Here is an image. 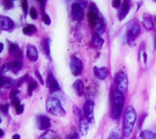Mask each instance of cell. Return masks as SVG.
I'll return each mask as SVG.
<instances>
[{
  "label": "cell",
  "instance_id": "5b68a950",
  "mask_svg": "<svg viewBox=\"0 0 156 139\" xmlns=\"http://www.w3.org/2000/svg\"><path fill=\"white\" fill-rule=\"evenodd\" d=\"M115 81H116V85H117V91H119L124 94L127 91V87H128V80H127L126 74L124 72H118L115 75Z\"/></svg>",
  "mask_w": 156,
  "mask_h": 139
},
{
  "label": "cell",
  "instance_id": "7a4b0ae2",
  "mask_svg": "<svg viewBox=\"0 0 156 139\" xmlns=\"http://www.w3.org/2000/svg\"><path fill=\"white\" fill-rule=\"evenodd\" d=\"M137 120V114L133 107H127L126 111H125V116H124V125H123V130H124V136L125 137H130L133 128H134V123Z\"/></svg>",
  "mask_w": 156,
  "mask_h": 139
},
{
  "label": "cell",
  "instance_id": "836d02e7",
  "mask_svg": "<svg viewBox=\"0 0 156 139\" xmlns=\"http://www.w3.org/2000/svg\"><path fill=\"white\" fill-rule=\"evenodd\" d=\"M67 139H81V138H80V135H79V133L73 132V133H71V135L67 137Z\"/></svg>",
  "mask_w": 156,
  "mask_h": 139
},
{
  "label": "cell",
  "instance_id": "d6a6232c",
  "mask_svg": "<svg viewBox=\"0 0 156 139\" xmlns=\"http://www.w3.org/2000/svg\"><path fill=\"white\" fill-rule=\"evenodd\" d=\"M23 110H24V106L23 104H21V106H19L17 108H15V111H16V114H22L23 113Z\"/></svg>",
  "mask_w": 156,
  "mask_h": 139
},
{
  "label": "cell",
  "instance_id": "b9f144b4",
  "mask_svg": "<svg viewBox=\"0 0 156 139\" xmlns=\"http://www.w3.org/2000/svg\"><path fill=\"white\" fill-rule=\"evenodd\" d=\"M154 44H155V50H156V37H155V43H154Z\"/></svg>",
  "mask_w": 156,
  "mask_h": 139
},
{
  "label": "cell",
  "instance_id": "f35d334b",
  "mask_svg": "<svg viewBox=\"0 0 156 139\" xmlns=\"http://www.w3.org/2000/svg\"><path fill=\"white\" fill-rule=\"evenodd\" d=\"M12 139H20V135H13V137H12Z\"/></svg>",
  "mask_w": 156,
  "mask_h": 139
},
{
  "label": "cell",
  "instance_id": "ffe728a7",
  "mask_svg": "<svg viewBox=\"0 0 156 139\" xmlns=\"http://www.w3.org/2000/svg\"><path fill=\"white\" fill-rule=\"evenodd\" d=\"M142 23H144L145 28L148 29V30H152V29L154 28V22H153L152 17H150L149 15H146V14L144 15V17H142Z\"/></svg>",
  "mask_w": 156,
  "mask_h": 139
},
{
  "label": "cell",
  "instance_id": "f546056e",
  "mask_svg": "<svg viewBox=\"0 0 156 139\" xmlns=\"http://www.w3.org/2000/svg\"><path fill=\"white\" fill-rule=\"evenodd\" d=\"M22 9H23V13L27 14V10H28V1H22Z\"/></svg>",
  "mask_w": 156,
  "mask_h": 139
},
{
  "label": "cell",
  "instance_id": "74e56055",
  "mask_svg": "<svg viewBox=\"0 0 156 139\" xmlns=\"http://www.w3.org/2000/svg\"><path fill=\"white\" fill-rule=\"evenodd\" d=\"M112 6H113L115 8H118V7H120L121 5H120V1H119V0H118V1L115 0V1H112Z\"/></svg>",
  "mask_w": 156,
  "mask_h": 139
},
{
  "label": "cell",
  "instance_id": "83f0119b",
  "mask_svg": "<svg viewBox=\"0 0 156 139\" xmlns=\"http://www.w3.org/2000/svg\"><path fill=\"white\" fill-rule=\"evenodd\" d=\"M30 17L31 19H37V10L35 9V7H32V8H30Z\"/></svg>",
  "mask_w": 156,
  "mask_h": 139
},
{
  "label": "cell",
  "instance_id": "ac0fdd59",
  "mask_svg": "<svg viewBox=\"0 0 156 139\" xmlns=\"http://www.w3.org/2000/svg\"><path fill=\"white\" fill-rule=\"evenodd\" d=\"M73 88H74V92L77 93V95L81 96L84 94V85L81 80H77L74 84H73Z\"/></svg>",
  "mask_w": 156,
  "mask_h": 139
},
{
  "label": "cell",
  "instance_id": "e0dca14e",
  "mask_svg": "<svg viewBox=\"0 0 156 139\" xmlns=\"http://www.w3.org/2000/svg\"><path fill=\"white\" fill-rule=\"evenodd\" d=\"M9 51H10V55L14 56V57H16L17 59H21V58H22V52H21L19 45L13 44V43L9 44Z\"/></svg>",
  "mask_w": 156,
  "mask_h": 139
},
{
  "label": "cell",
  "instance_id": "4316f807",
  "mask_svg": "<svg viewBox=\"0 0 156 139\" xmlns=\"http://www.w3.org/2000/svg\"><path fill=\"white\" fill-rule=\"evenodd\" d=\"M42 16H43V22L46 24V26H50L51 24V19L49 17V15L46 13H42Z\"/></svg>",
  "mask_w": 156,
  "mask_h": 139
},
{
  "label": "cell",
  "instance_id": "2e32d148",
  "mask_svg": "<svg viewBox=\"0 0 156 139\" xmlns=\"http://www.w3.org/2000/svg\"><path fill=\"white\" fill-rule=\"evenodd\" d=\"M79 129H80V133H81L82 136L87 135L88 129H89V121H88L86 117H82V118L80 120V127H79Z\"/></svg>",
  "mask_w": 156,
  "mask_h": 139
},
{
  "label": "cell",
  "instance_id": "ee69618b",
  "mask_svg": "<svg viewBox=\"0 0 156 139\" xmlns=\"http://www.w3.org/2000/svg\"><path fill=\"white\" fill-rule=\"evenodd\" d=\"M155 110H156V107H155Z\"/></svg>",
  "mask_w": 156,
  "mask_h": 139
},
{
  "label": "cell",
  "instance_id": "e575fe53",
  "mask_svg": "<svg viewBox=\"0 0 156 139\" xmlns=\"http://www.w3.org/2000/svg\"><path fill=\"white\" fill-rule=\"evenodd\" d=\"M35 74H36V77L38 78V80H39V82H41L42 85H44V80H43V78H42V75H41V73H39L38 71H35Z\"/></svg>",
  "mask_w": 156,
  "mask_h": 139
},
{
  "label": "cell",
  "instance_id": "4fadbf2b",
  "mask_svg": "<svg viewBox=\"0 0 156 139\" xmlns=\"http://www.w3.org/2000/svg\"><path fill=\"white\" fill-rule=\"evenodd\" d=\"M103 44H104V39H103L98 34L95 33V34L92 35V37H91V45H92L95 49L99 50V49H102Z\"/></svg>",
  "mask_w": 156,
  "mask_h": 139
},
{
  "label": "cell",
  "instance_id": "5bb4252c",
  "mask_svg": "<svg viewBox=\"0 0 156 139\" xmlns=\"http://www.w3.org/2000/svg\"><path fill=\"white\" fill-rule=\"evenodd\" d=\"M27 57L31 62H36L38 59V51L34 45H28L27 46Z\"/></svg>",
  "mask_w": 156,
  "mask_h": 139
},
{
  "label": "cell",
  "instance_id": "cb8c5ba5",
  "mask_svg": "<svg viewBox=\"0 0 156 139\" xmlns=\"http://www.w3.org/2000/svg\"><path fill=\"white\" fill-rule=\"evenodd\" d=\"M139 139H155L154 138V133L149 130H145L141 132V135L139 136Z\"/></svg>",
  "mask_w": 156,
  "mask_h": 139
},
{
  "label": "cell",
  "instance_id": "ba28073f",
  "mask_svg": "<svg viewBox=\"0 0 156 139\" xmlns=\"http://www.w3.org/2000/svg\"><path fill=\"white\" fill-rule=\"evenodd\" d=\"M83 111H84V117L89 122H94V102L91 100L86 101L83 106Z\"/></svg>",
  "mask_w": 156,
  "mask_h": 139
},
{
  "label": "cell",
  "instance_id": "52a82bcc",
  "mask_svg": "<svg viewBox=\"0 0 156 139\" xmlns=\"http://www.w3.org/2000/svg\"><path fill=\"white\" fill-rule=\"evenodd\" d=\"M71 71L75 77H78L82 73V62L75 56L71 57Z\"/></svg>",
  "mask_w": 156,
  "mask_h": 139
},
{
  "label": "cell",
  "instance_id": "d590c367",
  "mask_svg": "<svg viewBox=\"0 0 156 139\" xmlns=\"http://www.w3.org/2000/svg\"><path fill=\"white\" fill-rule=\"evenodd\" d=\"M12 104H13L15 108H17L19 106H21V104H20V100H19L17 98H16V99H14V100H12Z\"/></svg>",
  "mask_w": 156,
  "mask_h": 139
},
{
  "label": "cell",
  "instance_id": "603a6c76",
  "mask_svg": "<svg viewBox=\"0 0 156 139\" xmlns=\"http://www.w3.org/2000/svg\"><path fill=\"white\" fill-rule=\"evenodd\" d=\"M22 31H23V34H24V35L30 36V35H32V34L36 31V27H35V26H32V24H28V26L23 27Z\"/></svg>",
  "mask_w": 156,
  "mask_h": 139
},
{
  "label": "cell",
  "instance_id": "484cf974",
  "mask_svg": "<svg viewBox=\"0 0 156 139\" xmlns=\"http://www.w3.org/2000/svg\"><path fill=\"white\" fill-rule=\"evenodd\" d=\"M109 139H120V133H119V129H115L112 132H111V135H110V137Z\"/></svg>",
  "mask_w": 156,
  "mask_h": 139
},
{
  "label": "cell",
  "instance_id": "7bdbcfd3",
  "mask_svg": "<svg viewBox=\"0 0 156 139\" xmlns=\"http://www.w3.org/2000/svg\"><path fill=\"white\" fill-rule=\"evenodd\" d=\"M155 21H156V17H155Z\"/></svg>",
  "mask_w": 156,
  "mask_h": 139
},
{
  "label": "cell",
  "instance_id": "1f68e13d",
  "mask_svg": "<svg viewBox=\"0 0 156 139\" xmlns=\"http://www.w3.org/2000/svg\"><path fill=\"white\" fill-rule=\"evenodd\" d=\"M17 94H19V91H17V89H13V91L10 92V99H12V100H14V99H16V96H17Z\"/></svg>",
  "mask_w": 156,
  "mask_h": 139
},
{
  "label": "cell",
  "instance_id": "277c9868",
  "mask_svg": "<svg viewBox=\"0 0 156 139\" xmlns=\"http://www.w3.org/2000/svg\"><path fill=\"white\" fill-rule=\"evenodd\" d=\"M140 34V27L135 21L130 22L128 27H127V33H126V37H127V42L130 45H133L134 39L139 36Z\"/></svg>",
  "mask_w": 156,
  "mask_h": 139
},
{
  "label": "cell",
  "instance_id": "ab89813d",
  "mask_svg": "<svg viewBox=\"0 0 156 139\" xmlns=\"http://www.w3.org/2000/svg\"><path fill=\"white\" fill-rule=\"evenodd\" d=\"M144 58H145V63L147 62V55L146 53H144Z\"/></svg>",
  "mask_w": 156,
  "mask_h": 139
},
{
  "label": "cell",
  "instance_id": "6da1fadb",
  "mask_svg": "<svg viewBox=\"0 0 156 139\" xmlns=\"http://www.w3.org/2000/svg\"><path fill=\"white\" fill-rule=\"evenodd\" d=\"M124 94L119 91H115L112 95V110H111V116L113 120H118L121 115L123 108H124Z\"/></svg>",
  "mask_w": 156,
  "mask_h": 139
},
{
  "label": "cell",
  "instance_id": "8d00e7d4",
  "mask_svg": "<svg viewBox=\"0 0 156 139\" xmlns=\"http://www.w3.org/2000/svg\"><path fill=\"white\" fill-rule=\"evenodd\" d=\"M8 109H9V106H8V104H2V106H1V111H2L3 114H7V113H8Z\"/></svg>",
  "mask_w": 156,
  "mask_h": 139
},
{
  "label": "cell",
  "instance_id": "8992f818",
  "mask_svg": "<svg viewBox=\"0 0 156 139\" xmlns=\"http://www.w3.org/2000/svg\"><path fill=\"white\" fill-rule=\"evenodd\" d=\"M71 16L74 21H82L83 16H84V13H83V8L82 6L75 2L72 5V9H71Z\"/></svg>",
  "mask_w": 156,
  "mask_h": 139
},
{
  "label": "cell",
  "instance_id": "30bf717a",
  "mask_svg": "<svg viewBox=\"0 0 156 139\" xmlns=\"http://www.w3.org/2000/svg\"><path fill=\"white\" fill-rule=\"evenodd\" d=\"M14 27H15V24H14V22H13V20H12L10 17L3 16V15L0 17V28H1L2 30L12 31V30L14 29Z\"/></svg>",
  "mask_w": 156,
  "mask_h": 139
},
{
  "label": "cell",
  "instance_id": "3957f363",
  "mask_svg": "<svg viewBox=\"0 0 156 139\" xmlns=\"http://www.w3.org/2000/svg\"><path fill=\"white\" fill-rule=\"evenodd\" d=\"M46 110L50 114H52L55 116H59V117H63L66 115L65 109L61 107V104L57 98H49L46 100Z\"/></svg>",
  "mask_w": 156,
  "mask_h": 139
},
{
  "label": "cell",
  "instance_id": "8fae6325",
  "mask_svg": "<svg viewBox=\"0 0 156 139\" xmlns=\"http://www.w3.org/2000/svg\"><path fill=\"white\" fill-rule=\"evenodd\" d=\"M46 85H48V88L50 89V92H57V91H59V84H58V81L56 80V78L53 77V74L51 73V72H49V74H48V80H46Z\"/></svg>",
  "mask_w": 156,
  "mask_h": 139
},
{
  "label": "cell",
  "instance_id": "7c38bea8",
  "mask_svg": "<svg viewBox=\"0 0 156 139\" xmlns=\"http://www.w3.org/2000/svg\"><path fill=\"white\" fill-rule=\"evenodd\" d=\"M94 74L97 79L104 80L109 75V70L106 67H95L94 68Z\"/></svg>",
  "mask_w": 156,
  "mask_h": 139
},
{
  "label": "cell",
  "instance_id": "44dd1931",
  "mask_svg": "<svg viewBox=\"0 0 156 139\" xmlns=\"http://www.w3.org/2000/svg\"><path fill=\"white\" fill-rule=\"evenodd\" d=\"M50 44H51L50 38H45L42 41V50L48 57H50Z\"/></svg>",
  "mask_w": 156,
  "mask_h": 139
},
{
  "label": "cell",
  "instance_id": "9a60e30c",
  "mask_svg": "<svg viewBox=\"0 0 156 139\" xmlns=\"http://www.w3.org/2000/svg\"><path fill=\"white\" fill-rule=\"evenodd\" d=\"M7 66H8V68H9L13 73H17V72L22 68L23 64H22V62H21L20 59H15V60H13V62L8 63V64H7Z\"/></svg>",
  "mask_w": 156,
  "mask_h": 139
},
{
  "label": "cell",
  "instance_id": "9c48e42d",
  "mask_svg": "<svg viewBox=\"0 0 156 139\" xmlns=\"http://www.w3.org/2000/svg\"><path fill=\"white\" fill-rule=\"evenodd\" d=\"M36 123H37V128H38L39 130H43V131L49 130L50 127H51V121H50V118L46 117V116H42V115L37 116Z\"/></svg>",
  "mask_w": 156,
  "mask_h": 139
},
{
  "label": "cell",
  "instance_id": "60d3db41",
  "mask_svg": "<svg viewBox=\"0 0 156 139\" xmlns=\"http://www.w3.org/2000/svg\"><path fill=\"white\" fill-rule=\"evenodd\" d=\"M154 138L156 139V131H155V132H154Z\"/></svg>",
  "mask_w": 156,
  "mask_h": 139
},
{
  "label": "cell",
  "instance_id": "f1b7e54d",
  "mask_svg": "<svg viewBox=\"0 0 156 139\" xmlns=\"http://www.w3.org/2000/svg\"><path fill=\"white\" fill-rule=\"evenodd\" d=\"M3 3H5V8L6 9H12L14 7V2L13 1H5Z\"/></svg>",
  "mask_w": 156,
  "mask_h": 139
},
{
  "label": "cell",
  "instance_id": "4dcf8cb0",
  "mask_svg": "<svg viewBox=\"0 0 156 139\" xmlns=\"http://www.w3.org/2000/svg\"><path fill=\"white\" fill-rule=\"evenodd\" d=\"M28 79H29V77H28V75H24V77H22V78H21V79L17 81V84H16V85H17V86H20V85H22L24 81H27Z\"/></svg>",
  "mask_w": 156,
  "mask_h": 139
},
{
  "label": "cell",
  "instance_id": "7402d4cb",
  "mask_svg": "<svg viewBox=\"0 0 156 139\" xmlns=\"http://www.w3.org/2000/svg\"><path fill=\"white\" fill-rule=\"evenodd\" d=\"M13 85H14V81L10 78L3 77V75L1 77V87L2 88H10Z\"/></svg>",
  "mask_w": 156,
  "mask_h": 139
},
{
  "label": "cell",
  "instance_id": "d4e9b609",
  "mask_svg": "<svg viewBox=\"0 0 156 139\" xmlns=\"http://www.w3.org/2000/svg\"><path fill=\"white\" fill-rule=\"evenodd\" d=\"M28 88H29V95H31V92L37 88L36 81H35V80H30V81H29V85H28Z\"/></svg>",
  "mask_w": 156,
  "mask_h": 139
},
{
  "label": "cell",
  "instance_id": "d6986e66",
  "mask_svg": "<svg viewBox=\"0 0 156 139\" xmlns=\"http://www.w3.org/2000/svg\"><path fill=\"white\" fill-rule=\"evenodd\" d=\"M130 8H131V2H130V1H124L123 5H121V10H120L119 16H118L119 20H123V19L126 16V14L128 13Z\"/></svg>",
  "mask_w": 156,
  "mask_h": 139
}]
</instances>
